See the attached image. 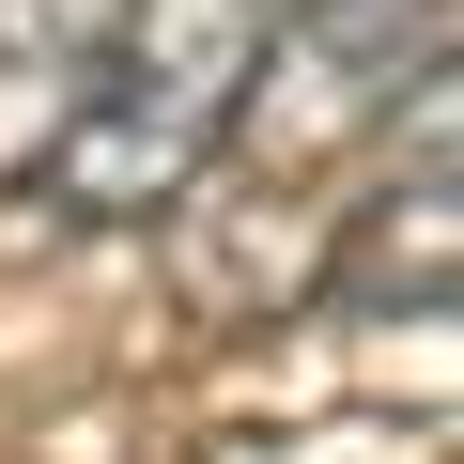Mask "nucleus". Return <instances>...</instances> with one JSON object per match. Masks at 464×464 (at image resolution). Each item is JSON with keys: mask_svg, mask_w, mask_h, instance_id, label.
<instances>
[{"mask_svg": "<svg viewBox=\"0 0 464 464\" xmlns=\"http://www.w3.org/2000/svg\"><path fill=\"white\" fill-rule=\"evenodd\" d=\"M109 16L124 0H0V186H32L47 140L78 124V93L109 63Z\"/></svg>", "mask_w": 464, "mask_h": 464, "instance_id": "nucleus-4", "label": "nucleus"}, {"mask_svg": "<svg viewBox=\"0 0 464 464\" xmlns=\"http://www.w3.org/2000/svg\"><path fill=\"white\" fill-rule=\"evenodd\" d=\"M449 93H418V140L387 186L341 201V248H325V310L341 325H449Z\"/></svg>", "mask_w": 464, "mask_h": 464, "instance_id": "nucleus-3", "label": "nucleus"}, {"mask_svg": "<svg viewBox=\"0 0 464 464\" xmlns=\"http://www.w3.org/2000/svg\"><path fill=\"white\" fill-rule=\"evenodd\" d=\"M418 93H449V0H264V63L232 140H264L279 170L325 140H387Z\"/></svg>", "mask_w": 464, "mask_h": 464, "instance_id": "nucleus-2", "label": "nucleus"}, {"mask_svg": "<svg viewBox=\"0 0 464 464\" xmlns=\"http://www.w3.org/2000/svg\"><path fill=\"white\" fill-rule=\"evenodd\" d=\"M248 63H264V0H124V16H109V63H93L78 124L47 140L32 186H47L78 232H140V217H170V201L232 155Z\"/></svg>", "mask_w": 464, "mask_h": 464, "instance_id": "nucleus-1", "label": "nucleus"}]
</instances>
